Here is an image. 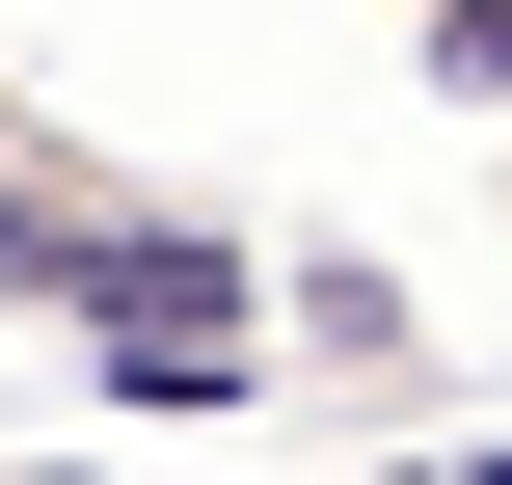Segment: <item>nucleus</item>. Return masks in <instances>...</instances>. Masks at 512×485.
<instances>
[{
    "instance_id": "nucleus-2",
    "label": "nucleus",
    "mask_w": 512,
    "mask_h": 485,
    "mask_svg": "<svg viewBox=\"0 0 512 485\" xmlns=\"http://www.w3.org/2000/svg\"><path fill=\"white\" fill-rule=\"evenodd\" d=\"M486 216H512V135H486Z\"/></svg>"
},
{
    "instance_id": "nucleus-1",
    "label": "nucleus",
    "mask_w": 512,
    "mask_h": 485,
    "mask_svg": "<svg viewBox=\"0 0 512 485\" xmlns=\"http://www.w3.org/2000/svg\"><path fill=\"white\" fill-rule=\"evenodd\" d=\"M405 54H432V108H486V135H512V0H432Z\"/></svg>"
},
{
    "instance_id": "nucleus-3",
    "label": "nucleus",
    "mask_w": 512,
    "mask_h": 485,
    "mask_svg": "<svg viewBox=\"0 0 512 485\" xmlns=\"http://www.w3.org/2000/svg\"><path fill=\"white\" fill-rule=\"evenodd\" d=\"M405 27H432V0H405Z\"/></svg>"
}]
</instances>
